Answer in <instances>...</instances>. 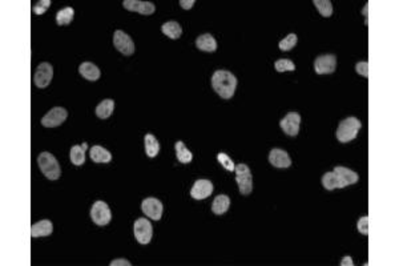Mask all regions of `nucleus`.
Here are the masks:
<instances>
[{
    "mask_svg": "<svg viewBox=\"0 0 399 266\" xmlns=\"http://www.w3.org/2000/svg\"><path fill=\"white\" fill-rule=\"evenodd\" d=\"M359 176L357 172L345 167H335L333 172H327L322 176V185L326 190L342 189L345 186L357 184Z\"/></svg>",
    "mask_w": 399,
    "mask_h": 266,
    "instance_id": "1",
    "label": "nucleus"
},
{
    "mask_svg": "<svg viewBox=\"0 0 399 266\" xmlns=\"http://www.w3.org/2000/svg\"><path fill=\"white\" fill-rule=\"evenodd\" d=\"M213 91L224 100H229L234 96L237 88V77L232 72L225 70H218L212 76Z\"/></svg>",
    "mask_w": 399,
    "mask_h": 266,
    "instance_id": "2",
    "label": "nucleus"
},
{
    "mask_svg": "<svg viewBox=\"0 0 399 266\" xmlns=\"http://www.w3.org/2000/svg\"><path fill=\"white\" fill-rule=\"evenodd\" d=\"M37 164L45 177L48 180H59L62 176V169L59 165V161L56 157L51 154L49 152H41L37 157Z\"/></svg>",
    "mask_w": 399,
    "mask_h": 266,
    "instance_id": "3",
    "label": "nucleus"
},
{
    "mask_svg": "<svg viewBox=\"0 0 399 266\" xmlns=\"http://www.w3.org/2000/svg\"><path fill=\"white\" fill-rule=\"evenodd\" d=\"M361 127H362V124L357 117H347L345 120H342L338 125L337 132H335L338 141L346 144V142L354 140L358 136Z\"/></svg>",
    "mask_w": 399,
    "mask_h": 266,
    "instance_id": "4",
    "label": "nucleus"
},
{
    "mask_svg": "<svg viewBox=\"0 0 399 266\" xmlns=\"http://www.w3.org/2000/svg\"><path fill=\"white\" fill-rule=\"evenodd\" d=\"M236 181L238 185L239 193L242 196H249L253 190V176H252L251 168L246 164L236 165Z\"/></svg>",
    "mask_w": 399,
    "mask_h": 266,
    "instance_id": "5",
    "label": "nucleus"
},
{
    "mask_svg": "<svg viewBox=\"0 0 399 266\" xmlns=\"http://www.w3.org/2000/svg\"><path fill=\"white\" fill-rule=\"evenodd\" d=\"M113 45L124 56L133 55L134 51H136L132 37L128 33L124 32V31H121V29H117L113 33Z\"/></svg>",
    "mask_w": 399,
    "mask_h": 266,
    "instance_id": "6",
    "label": "nucleus"
},
{
    "mask_svg": "<svg viewBox=\"0 0 399 266\" xmlns=\"http://www.w3.org/2000/svg\"><path fill=\"white\" fill-rule=\"evenodd\" d=\"M91 219L96 225L106 226L112 220V213L104 201H96L91 208Z\"/></svg>",
    "mask_w": 399,
    "mask_h": 266,
    "instance_id": "7",
    "label": "nucleus"
},
{
    "mask_svg": "<svg viewBox=\"0 0 399 266\" xmlns=\"http://www.w3.org/2000/svg\"><path fill=\"white\" fill-rule=\"evenodd\" d=\"M134 237L138 244L146 245L151 242L153 236V228L151 221L146 219H137L133 224Z\"/></svg>",
    "mask_w": 399,
    "mask_h": 266,
    "instance_id": "8",
    "label": "nucleus"
},
{
    "mask_svg": "<svg viewBox=\"0 0 399 266\" xmlns=\"http://www.w3.org/2000/svg\"><path fill=\"white\" fill-rule=\"evenodd\" d=\"M52 79H54V67L49 63L39 64L36 72L33 75V84L40 89H44L51 84Z\"/></svg>",
    "mask_w": 399,
    "mask_h": 266,
    "instance_id": "9",
    "label": "nucleus"
},
{
    "mask_svg": "<svg viewBox=\"0 0 399 266\" xmlns=\"http://www.w3.org/2000/svg\"><path fill=\"white\" fill-rule=\"evenodd\" d=\"M67 117H68V112H67L66 108L55 107L41 119V125L45 128L60 127L67 120Z\"/></svg>",
    "mask_w": 399,
    "mask_h": 266,
    "instance_id": "10",
    "label": "nucleus"
},
{
    "mask_svg": "<svg viewBox=\"0 0 399 266\" xmlns=\"http://www.w3.org/2000/svg\"><path fill=\"white\" fill-rule=\"evenodd\" d=\"M163 202L159 200V198H155V197H148L145 200L141 202V210L142 213L148 217V219H152L155 221H160L161 220V216H163Z\"/></svg>",
    "mask_w": 399,
    "mask_h": 266,
    "instance_id": "11",
    "label": "nucleus"
},
{
    "mask_svg": "<svg viewBox=\"0 0 399 266\" xmlns=\"http://www.w3.org/2000/svg\"><path fill=\"white\" fill-rule=\"evenodd\" d=\"M337 70V56L321 55L314 60V71L317 75H329Z\"/></svg>",
    "mask_w": 399,
    "mask_h": 266,
    "instance_id": "12",
    "label": "nucleus"
},
{
    "mask_svg": "<svg viewBox=\"0 0 399 266\" xmlns=\"http://www.w3.org/2000/svg\"><path fill=\"white\" fill-rule=\"evenodd\" d=\"M301 124V115L297 112H289L282 120L279 121V127L287 136L295 137L300 132Z\"/></svg>",
    "mask_w": 399,
    "mask_h": 266,
    "instance_id": "13",
    "label": "nucleus"
},
{
    "mask_svg": "<svg viewBox=\"0 0 399 266\" xmlns=\"http://www.w3.org/2000/svg\"><path fill=\"white\" fill-rule=\"evenodd\" d=\"M123 7L128 11L138 12L145 16L155 14L156 11V6L152 2H141V0H124Z\"/></svg>",
    "mask_w": 399,
    "mask_h": 266,
    "instance_id": "14",
    "label": "nucleus"
},
{
    "mask_svg": "<svg viewBox=\"0 0 399 266\" xmlns=\"http://www.w3.org/2000/svg\"><path fill=\"white\" fill-rule=\"evenodd\" d=\"M213 184L209 180H197L190 189V197L194 200H205L213 193Z\"/></svg>",
    "mask_w": 399,
    "mask_h": 266,
    "instance_id": "15",
    "label": "nucleus"
},
{
    "mask_svg": "<svg viewBox=\"0 0 399 266\" xmlns=\"http://www.w3.org/2000/svg\"><path fill=\"white\" fill-rule=\"evenodd\" d=\"M269 163L274 167V168H289L291 165V158L289 157L286 150L274 148L270 150L269 153Z\"/></svg>",
    "mask_w": 399,
    "mask_h": 266,
    "instance_id": "16",
    "label": "nucleus"
},
{
    "mask_svg": "<svg viewBox=\"0 0 399 266\" xmlns=\"http://www.w3.org/2000/svg\"><path fill=\"white\" fill-rule=\"evenodd\" d=\"M79 73L88 81H97L100 79V75H102L98 67L89 62H84L80 64Z\"/></svg>",
    "mask_w": 399,
    "mask_h": 266,
    "instance_id": "17",
    "label": "nucleus"
},
{
    "mask_svg": "<svg viewBox=\"0 0 399 266\" xmlns=\"http://www.w3.org/2000/svg\"><path fill=\"white\" fill-rule=\"evenodd\" d=\"M52 232H54V225L49 220H41L31 226V236L33 238L47 237V236H51Z\"/></svg>",
    "mask_w": 399,
    "mask_h": 266,
    "instance_id": "18",
    "label": "nucleus"
},
{
    "mask_svg": "<svg viewBox=\"0 0 399 266\" xmlns=\"http://www.w3.org/2000/svg\"><path fill=\"white\" fill-rule=\"evenodd\" d=\"M196 47L200 51L204 52H214L217 49V41L212 36L211 33H204L200 35L196 39Z\"/></svg>",
    "mask_w": 399,
    "mask_h": 266,
    "instance_id": "19",
    "label": "nucleus"
},
{
    "mask_svg": "<svg viewBox=\"0 0 399 266\" xmlns=\"http://www.w3.org/2000/svg\"><path fill=\"white\" fill-rule=\"evenodd\" d=\"M89 156H91V160L93 163H96V164H107L109 161H112V154H111V152L100 145L92 146Z\"/></svg>",
    "mask_w": 399,
    "mask_h": 266,
    "instance_id": "20",
    "label": "nucleus"
},
{
    "mask_svg": "<svg viewBox=\"0 0 399 266\" xmlns=\"http://www.w3.org/2000/svg\"><path fill=\"white\" fill-rule=\"evenodd\" d=\"M88 148L87 142H84L83 145H73L69 152V158L71 163L76 167H81L85 163V149Z\"/></svg>",
    "mask_w": 399,
    "mask_h": 266,
    "instance_id": "21",
    "label": "nucleus"
},
{
    "mask_svg": "<svg viewBox=\"0 0 399 266\" xmlns=\"http://www.w3.org/2000/svg\"><path fill=\"white\" fill-rule=\"evenodd\" d=\"M229 206H230V198H229V196H226V194H218L213 200L212 211H213L214 215L221 216L228 211Z\"/></svg>",
    "mask_w": 399,
    "mask_h": 266,
    "instance_id": "22",
    "label": "nucleus"
},
{
    "mask_svg": "<svg viewBox=\"0 0 399 266\" xmlns=\"http://www.w3.org/2000/svg\"><path fill=\"white\" fill-rule=\"evenodd\" d=\"M113 111H115V101H113L112 98H106V100H103V101L96 107V116H97L98 119L104 120V119L111 117Z\"/></svg>",
    "mask_w": 399,
    "mask_h": 266,
    "instance_id": "23",
    "label": "nucleus"
},
{
    "mask_svg": "<svg viewBox=\"0 0 399 266\" xmlns=\"http://www.w3.org/2000/svg\"><path fill=\"white\" fill-rule=\"evenodd\" d=\"M144 145H145V153L148 157L153 158L159 154L160 142L152 133H146L144 137Z\"/></svg>",
    "mask_w": 399,
    "mask_h": 266,
    "instance_id": "24",
    "label": "nucleus"
},
{
    "mask_svg": "<svg viewBox=\"0 0 399 266\" xmlns=\"http://www.w3.org/2000/svg\"><path fill=\"white\" fill-rule=\"evenodd\" d=\"M161 31H163V33L165 35V36L171 37V39H173V40H177V39H180V36H181V33H182L181 26H180L177 22L164 23L163 27H161Z\"/></svg>",
    "mask_w": 399,
    "mask_h": 266,
    "instance_id": "25",
    "label": "nucleus"
},
{
    "mask_svg": "<svg viewBox=\"0 0 399 266\" xmlns=\"http://www.w3.org/2000/svg\"><path fill=\"white\" fill-rule=\"evenodd\" d=\"M174 149H176V157L181 164H189L193 160L192 152L185 146L182 141H177L174 144Z\"/></svg>",
    "mask_w": 399,
    "mask_h": 266,
    "instance_id": "26",
    "label": "nucleus"
},
{
    "mask_svg": "<svg viewBox=\"0 0 399 266\" xmlns=\"http://www.w3.org/2000/svg\"><path fill=\"white\" fill-rule=\"evenodd\" d=\"M73 18H75V10L72 7H66L58 11L56 14V23L58 26H69L72 23Z\"/></svg>",
    "mask_w": 399,
    "mask_h": 266,
    "instance_id": "27",
    "label": "nucleus"
},
{
    "mask_svg": "<svg viewBox=\"0 0 399 266\" xmlns=\"http://www.w3.org/2000/svg\"><path fill=\"white\" fill-rule=\"evenodd\" d=\"M313 4L316 6V8L323 18H330L333 15V4H331L330 0H314Z\"/></svg>",
    "mask_w": 399,
    "mask_h": 266,
    "instance_id": "28",
    "label": "nucleus"
},
{
    "mask_svg": "<svg viewBox=\"0 0 399 266\" xmlns=\"http://www.w3.org/2000/svg\"><path fill=\"white\" fill-rule=\"evenodd\" d=\"M297 41H298L297 35H295V33H289L285 39H282V40L279 41L278 47L281 51L287 52L290 51V49H293V48L297 45Z\"/></svg>",
    "mask_w": 399,
    "mask_h": 266,
    "instance_id": "29",
    "label": "nucleus"
},
{
    "mask_svg": "<svg viewBox=\"0 0 399 266\" xmlns=\"http://www.w3.org/2000/svg\"><path fill=\"white\" fill-rule=\"evenodd\" d=\"M274 68L277 72H286V71H295V64L289 59H279L274 63Z\"/></svg>",
    "mask_w": 399,
    "mask_h": 266,
    "instance_id": "30",
    "label": "nucleus"
},
{
    "mask_svg": "<svg viewBox=\"0 0 399 266\" xmlns=\"http://www.w3.org/2000/svg\"><path fill=\"white\" fill-rule=\"evenodd\" d=\"M217 161L226 169V171L234 172V169H236V164L233 163L232 158H230L226 153H221V152H220V153L217 154Z\"/></svg>",
    "mask_w": 399,
    "mask_h": 266,
    "instance_id": "31",
    "label": "nucleus"
},
{
    "mask_svg": "<svg viewBox=\"0 0 399 266\" xmlns=\"http://www.w3.org/2000/svg\"><path fill=\"white\" fill-rule=\"evenodd\" d=\"M49 6H51V0H40V2H37V3L32 7V12L35 15H39L40 16V15H43L47 12Z\"/></svg>",
    "mask_w": 399,
    "mask_h": 266,
    "instance_id": "32",
    "label": "nucleus"
},
{
    "mask_svg": "<svg viewBox=\"0 0 399 266\" xmlns=\"http://www.w3.org/2000/svg\"><path fill=\"white\" fill-rule=\"evenodd\" d=\"M357 229H358L359 233H362L363 236H367L369 234V217L365 216L362 219H359V221L357 223Z\"/></svg>",
    "mask_w": 399,
    "mask_h": 266,
    "instance_id": "33",
    "label": "nucleus"
},
{
    "mask_svg": "<svg viewBox=\"0 0 399 266\" xmlns=\"http://www.w3.org/2000/svg\"><path fill=\"white\" fill-rule=\"evenodd\" d=\"M356 71H357V73H358V75H361V76L367 77V76H369V63H367V62L357 63Z\"/></svg>",
    "mask_w": 399,
    "mask_h": 266,
    "instance_id": "34",
    "label": "nucleus"
},
{
    "mask_svg": "<svg viewBox=\"0 0 399 266\" xmlns=\"http://www.w3.org/2000/svg\"><path fill=\"white\" fill-rule=\"evenodd\" d=\"M109 265L111 266H131L132 263L125 258H119V259H113V261H111V263H109Z\"/></svg>",
    "mask_w": 399,
    "mask_h": 266,
    "instance_id": "35",
    "label": "nucleus"
},
{
    "mask_svg": "<svg viewBox=\"0 0 399 266\" xmlns=\"http://www.w3.org/2000/svg\"><path fill=\"white\" fill-rule=\"evenodd\" d=\"M194 0H180V6H181L184 10H190V8L194 6Z\"/></svg>",
    "mask_w": 399,
    "mask_h": 266,
    "instance_id": "36",
    "label": "nucleus"
},
{
    "mask_svg": "<svg viewBox=\"0 0 399 266\" xmlns=\"http://www.w3.org/2000/svg\"><path fill=\"white\" fill-rule=\"evenodd\" d=\"M353 266L354 265V262H353L352 257H348V255H345L343 258H342L341 261V266Z\"/></svg>",
    "mask_w": 399,
    "mask_h": 266,
    "instance_id": "37",
    "label": "nucleus"
}]
</instances>
